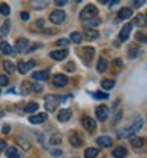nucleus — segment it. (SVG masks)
<instances>
[{
  "instance_id": "23",
  "label": "nucleus",
  "mask_w": 147,
  "mask_h": 158,
  "mask_svg": "<svg viewBox=\"0 0 147 158\" xmlns=\"http://www.w3.org/2000/svg\"><path fill=\"white\" fill-rule=\"evenodd\" d=\"M60 142H62V136L59 133H52L49 136V144H51V146H59Z\"/></svg>"
},
{
  "instance_id": "40",
  "label": "nucleus",
  "mask_w": 147,
  "mask_h": 158,
  "mask_svg": "<svg viewBox=\"0 0 147 158\" xmlns=\"http://www.w3.org/2000/svg\"><path fill=\"white\" fill-rule=\"evenodd\" d=\"M5 150H6V142L3 139H0V153L5 152Z\"/></svg>"
},
{
  "instance_id": "14",
  "label": "nucleus",
  "mask_w": 147,
  "mask_h": 158,
  "mask_svg": "<svg viewBox=\"0 0 147 158\" xmlns=\"http://www.w3.org/2000/svg\"><path fill=\"white\" fill-rule=\"evenodd\" d=\"M0 51L2 54H6V56H15V51H13V46L6 41H0Z\"/></svg>"
},
{
  "instance_id": "32",
  "label": "nucleus",
  "mask_w": 147,
  "mask_h": 158,
  "mask_svg": "<svg viewBox=\"0 0 147 158\" xmlns=\"http://www.w3.org/2000/svg\"><path fill=\"white\" fill-rule=\"evenodd\" d=\"M0 15L2 16H8L10 15V6L6 3H0Z\"/></svg>"
},
{
  "instance_id": "30",
  "label": "nucleus",
  "mask_w": 147,
  "mask_h": 158,
  "mask_svg": "<svg viewBox=\"0 0 147 158\" xmlns=\"http://www.w3.org/2000/svg\"><path fill=\"white\" fill-rule=\"evenodd\" d=\"M101 87L104 90H109L114 87V79H104V81H101Z\"/></svg>"
},
{
  "instance_id": "17",
  "label": "nucleus",
  "mask_w": 147,
  "mask_h": 158,
  "mask_svg": "<svg viewBox=\"0 0 147 158\" xmlns=\"http://www.w3.org/2000/svg\"><path fill=\"white\" fill-rule=\"evenodd\" d=\"M133 16V11H131V8H122L119 11V19H122V21H127V19H130Z\"/></svg>"
},
{
  "instance_id": "47",
  "label": "nucleus",
  "mask_w": 147,
  "mask_h": 158,
  "mask_svg": "<svg viewBox=\"0 0 147 158\" xmlns=\"http://www.w3.org/2000/svg\"><path fill=\"white\" fill-rule=\"evenodd\" d=\"M136 56H138V51H136V49H130V57L135 59Z\"/></svg>"
},
{
  "instance_id": "8",
  "label": "nucleus",
  "mask_w": 147,
  "mask_h": 158,
  "mask_svg": "<svg viewBox=\"0 0 147 158\" xmlns=\"http://www.w3.org/2000/svg\"><path fill=\"white\" fill-rule=\"evenodd\" d=\"M81 123H82V127H84L87 131H90V133H93V131L97 130V123H95V120H93L92 117H82Z\"/></svg>"
},
{
  "instance_id": "44",
  "label": "nucleus",
  "mask_w": 147,
  "mask_h": 158,
  "mask_svg": "<svg viewBox=\"0 0 147 158\" xmlns=\"http://www.w3.org/2000/svg\"><path fill=\"white\" fill-rule=\"evenodd\" d=\"M138 22H139L141 25H145V18H144V15H139V16H138Z\"/></svg>"
},
{
  "instance_id": "4",
  "label": "nucleus",
  "mask_w": 147,
  "mask_h": 158,
  "mask_svg": "<svg viewBox=\"0 0 147 158\" xmlns=\"http://www.w3.org/2000/svg\"><path fill=\"white\" fill-rule=\"evenodd\" d=\"M100 24H101V19H100L98 16L90 18V19H87V21L82 22V25H84V29H86V30H95V27H98Z\"/></svg>"
},
{
  "instance_id": "33",
  "label": "nucleus",
  "mask_w": 147,
  "mask_h": 158,
  "mask_svg": "<svg viewBox=\"0 0 147 158\" xmlns=\"http://www.w3.org/2000/svg\"><path fill=\"white\" fill-rule=\"evenodd\" d=\"M93 52H95V51H93V48H84V49H82V54H84V57H86V59L89 57V60L93 57Z\"/></svg>"
},
{
  "instance_id": "16",
  "label": "nucleus",
  "mask_w": 147,
  "mask_h": 158,
  "mask_svg": "<svg viewBox=\"0 0 147 158\" xmlns=\"http://www.w3.org/2000/svg\"><path fill=\"white\" fill-rule=\"evenodd\" d=\"M68 141H70V144H71L73 147H81V146H82V139H81V136L76 135V133H71V135L68 136Z\"/></svg>"
},
{
  "instance_id": "15",
  "label": "nucleus",
  "mask_w": 147,
  "mask_h": 158,
  "mask_svg": "<svg viewBox=\"0 0 147 158\" xmlns=\"http://www.w3.org/2000/svg\"><path fill=\"white\" fill-rule=\"evenodd\" d=\"M112 138H109V136H100L98 139H97V144L100 147H111L112 146Z\"/></svg>"
},
{
  "instance_id": "11",
  "label": "nucleus",
  "mask_w": 147,
  "mask_h": 158,
  "mask_svg": "<svg viewBox=\"0 0 147 158\" xmlns=\"http://www.w3.org/2000/svg\"><path fill=\"white\" fill-rule=\"evenodd\" d=\"M46 118H48V115H46L44 112H40V114L30 115V117H29V122L36 125V123H43V122H46Z\"/></svg>"
},
{
  "instance_id": "35",
  "label": "nucleus",
  "mask_w": 147,
  "mask_h": 158,
  "mask_svg": "<svg viewBox=\"0 0 147 158\" xmlns=\"http://www.w3.org/2000/svg\"><path fill=\"white\" fill-rule=\"evenodd\" d=\"M48 3L49 2H32V6L33 8H44V6H48Z\"/></svg>"
},
{
  "instance_id": "38",
  "label": "nucleus",
  "mask_w": 147,
  "mask_h": 158,
  "mask_svg": "<svg viewBox=\"0 0 147 158\" xmlns=\"http://www.w3.org/2000/svg\"><path fill=\"white\" fill-rule=\"evenodd\" d=\"M93 97L98 98V100H106V98H108V94H100V92H95V94H93Z\"/></svg>"
},
{
  "instance_id": "50",
  "label": "nucleus",
  "mask_w": 147,
  "mask_h": 158,
  "mask_svg": "<svg viewBox=\"0 0 147 158\" xmlns=\"http://www.w3.org/2000/svg\"><path fill=\"white\" fill-rule=\"evenodd\" d=\"M0 117H3V111L2 109H0Z\"/></svg>"
},
{
  "instance_id": "29",
  "label": "nucleus",
  "mask_w": 147,
  "mask_h": 158,
  "mask_svg": "<svg viewBox=\"0 0 147 158\" xmlns=\"http://www.w3.org/2000/svg\"><path fill=\"white\" fill-rule=\"evenodd\" d=\"M18 144H19L22 149H25V150H29V149H30V142L25 139V138H22V136H18Z\"/></svg>"
},
{
  "instance_id": "24",
  "label": "nucleus",
  "mask_w": 147,
  "mask_h": 158,
  "mask_svg": "<svg viewBox=\"0 0 147 158\" xmlns=\"http://www.w3.org/2000/svg\"><path fill=\"white\" fill-rule=\"evenodd\" d=\"M10 21H5L3 24H2V27H0V38H5L8 33H10Z\"/></svg>"
},
{
  "instance_id": "21",
  "label": "nucleus",
  "mask_w": 147,
  "mask_h": 158,
  "mask_svg": "<svg viewBox=\"0 0 147 158\" xmlns=\"http://www.w3.org/2000/svg\"><path fill=\"white\" fill-rule=\"evenodd\" d=\"M68 41H71V43H74V44H79V43L82 41V33H81V32H73V33L70 35Z\"/></svg>"
},
{
  "instance_id": "22",
  "label": "nucleus",
  "mask_w": 147,
  "mask_h": 158,
  "mask_svg": "<svg viewBox=\"0 0 147 158\" xmlns=\"http://www.w3.org/2000/svg\"><path fill=\"white\" fill-rule=\"evenodd\" d=\"M24 111H25V112H29V114H32V112L38 111V103L30 101V103H27V104H24Z\"/></svg>"
},
{
  "instance_id": "46",
  "label": "nucleus",
  "mask_w": 147,
  "mask_h": 158,
  "mask_svg": "<svg viewBox=\"0 0 147 158\" xmlns=\"http://www.w3.org/2000/svg\"><path fill=\"white\" fill-rule=\"evenodd\" d=\"M66 3V0H56L54 2V5H57V6H63Z\"/></svg>"
},
{
  "instance_id": "3",
  "label": "nucleus",
  "mask_w": 147,
  "mask_h": 158,
  "mask_svg": "<svg viewBox=\"0 0 147 158\" xmlns=\"http://www.w3.org/2000/svg\"><path fill=\"white\" fill-rule=\"evenodd\" d=\"M65 18H66L65 11H62V10H56V11H52V13H51L49 21H51L52 24H62V22L65 21Z\"/></svg>"
},
{
  "instance_id": "5",
  "label": "nucleus",
  "mask_w": 147,
  "mask_h": 158,
  "mask_svg": "<svg viewBox=\"0 0 147 158\" xmlns=\"http://www.w3.org/2000/svg\"><path fill=\"white\" fill-rule=\"evenodd\" d=\"M29 49V40L27 38H19L16 41V46H15V52H19V54H22V52H25Z\"/></svg>"
},
{
  "instance_id": "13",
  "label": "nucleus",
  "mask_w": 147,
  "mask_h": 158,
  "mask_svg": "<svg viewBox=\"0 0 147 158\" xmlns=\"http://www.w3.org/2000/svg\"><path fill=\"white\" fill-rule=\"evenodd\" d=\"M32 79H35V81H46V79H49V70L35 71V73L32 74Z\"/></svg>"
},
{
  "instance_id": "45",
  "label": "nucleus",
  "mask_w": 147,
  "mask_h": 158,
  "mask_svg": "<svg viewBox=\"0 0 147 158\" xmlns=\"http://www.w3.org/2000/svg\"><path fill=\"white\" fill-rule=\"evenodd\" d=\"M145 2H142V0H141V2H139V0H135V2H133V6H136V8H139V6H142Z\"/></svg>"
},
{
  "instance_id": "31",
  "label": "nucleus",
  "mask_w": 147,
  "mask_h": 158,
  "mask_svg": "<svg viewBox=\"0 0 147 158\" xmlns=\"http://www.w3.org/2000/svg\"><path fill=\"white\" fill-rule=\"evenodd\" d=\"M142 144H144V139L142 138H131V146L135 147V149L142 147Z\"/></svg>"
},
{
  "instance_id": "18",
  "label": "nucleus",
  "mask_w": 147,
  "mask_h": 158,
  "mask_svg": "<svg viewBox=\"0 0 147 158\" xmlns=\"http://www.w3.org/2000/svg\"><path fill=\"white\" fill-rule=\"evenodd\" d=\"M70 117H71V111H70V109H62V111L59 112V115H57L59 122H68Z\"/></svg>"
},
{
  "instance_id": "12",
  "label": "nucleus",
  "mask_w": 147,
  "mask_h": 158,
  "mask_svg": "<svg viewBox=\"0 0 147 158\" xmlns=\"http://www.w3.org/2000/svg\"><path fill=\"white\" fill-rule=\"evenodd\" d=\"M66 56H68V51L66 49H59V51L51 52V59H54V60H63Z\"/></svg>"
},
{
  "instance_id": "28",
  "label": "nucleus",
  "mask_w": 147,
  "mask_h": 158,
  "mask_svg": "<svg viewBox=\"0 0 147 158\" xmlns=\"http://www.w3.org/2000/svg\"><path fill=\"white\" fill-rule=\"evenodd\" d=\"M82 36H86L89 41H92V40L98 38V32H97V30H84V35H82Z\"/></svg>"
},
{
  "instance_id": "6",
  "label": "nucleus",
  "mask_w": 147,
  "mask_h": 158,
  "mask_svg": "<svg viewBox=\"0 0 147 158\" xmlns=\"http://www.w3.org/2000/svg\"><path fill=\"white\" fill-rule=\"evenodd\" d=\"M35 67V60H29V62H19V65H18V71L21 73V74H25V73H29L32 68Z\"/></svg>"
},
{
  "instance_id": "34",
  "label": "nucleus",
  "mask_w": 147,
  "mask_h": 158,
  "mask_svg": "<svg viewBox=\"0 0 147 158\" xmlns=\"http://www.w3.org/2000/svg\"><path fill=\"white\" fill-rule=\"evenodd\" d=\"M22 92H24V94H30V92H32V84L30 82H22Z\"/></svg>"
},
{
  "instance_id": "27",
  "label": "nucleus",
  "mask_w": 147,
  "mask_h": 158,
  "mask_svg": "<svg viewBox=\"0 0 147 158\" xmlns=\"http://www.w3.org/2000/svg\"><path fill=\"white\" fill-rule=\"evenodd\" d=\"M97 155H98V149H93V147H89L84 152V156L86 158H97Z\"/></svg>"
},
{
  "instance_id": "7",
  "label": "nucleus",
  "mask_w": 147,
  "mask_h": 158,
  "mask_svg": "<svg viewBox=\"0 0 147 158\" xmlns=\"http://www.w3.org/2000/svg\"><path fill=\"white\" fill-rule=\"evenodd\" d=\"M52 84H54L56 87H65L66 84H68V77H66L65 74H54L52 76Z\"/></svg>"
},
{
  "instance_id": "25",
  "label": "nucleus",
  "mask_w": 147,
  "mask_h": 158,
  "mask_svg": "<svg viewBox=\"0 0 147 158\" xmlns=\"http://www.w3.org/2000/svg\"><path fill=\"white\" fill-rule=\"evenodd\" d=\"M3 68H5L6 73H15L16 71V65L13 62H10V60H3Z\"/></svg>"
},
{
  "instance_id": "1",
  "label": "nucleus",
  "mask_w": 147,
  "mask_h": 158,
  "mask_svg": "<svg viewBox=\"0 0 147 158\" xmlns=\"http://www.w3.org/2000/svg\"><path fill=\"white\" fill-rule=\"evenodd\" d=\"M62 100H63V98H62V97H57V95H48V97H44V108H46V111H49V112L56 111L57 104H59Z\"/></svg>"
},
{
  "instance_id": "20",
  "label": "nucleus",
  "mask_w": 147,
  "mask_h": 158,
  "mask_svg": "<svg viewBox=\"0 0 147 158\" xmlns=\"http://www.w3.org/2000/svg\"><path fill=\"white\" fill-rule=\"evenodd\" d=\"M5 152H6L8 158H21V153H19V150L16 147H6Z\"/></svg>"
},
{
  "instance_id": "2",
  "label": "nucleus",
  "mask_w": 147,
  "mask_h": 158,
  "mask_svg": "<svg viewBox=\"0 0 147 158\" xmlns=\"http://www.w3.org/2000/svg\"><path fill=\"white\" fill-rule=\"evenodd\" d=\"M98 15V10H97V6L95 5H87L82 11H81V15H79V18H81V21L84 22V21H87V19H90V18H95Z\"/></svg>"
},
{
  "instance_id": "43",
  "label": "nucleus",
  "mask_w": 147,
  "mask_h": 158,
  "mask_svg": "<svg viewBox=\"0 0 147 158\" xmlns=\"http://www.w3.org/2000/svg\"><path fill=\"white\" fill-rule=\"evenodd\" d=\"M32 90H33V92H41L43 87L40 85V84H32Z\"/></svg>"
},
{
  "instance_id": "36",
  "label": "nucleus",
  "mask_w": 147,
  "mask_h": 158,
  "mask_svg": "<svg viewBox=\"0 0 147 158\" xmlns=\"http://www.w3.org/2000/svg\"><path fill=\"white\" fill-rule=\"evenodd\" d=\"M3 85H8V76L0 74V87H3Z\"/></svg>"
},
{
  "instance_id": "41",
  "label": "nucleus",
  "mask_w": 147,
  "mask_h": 158,
  "mask_svg": "<svg viewBox=\"0 0 147 158\" xmlns=\"http://www.w3.org/2000/svg\"><path fill=\"white\" fill-rule=\"evenodd\" d=\"M29 18H30V15H29L27 11H22V13H21V19H22V21H29Z\"/></svg>"
},
{
  "instance_id": "19",
  "label": "nucleus",
  "mask_w": 147,
  "mask_h": 158,
  "mask_svg": "<svg viewBox=\"0 0 147 158\" xmlns=\"http://www.w3.org/2000/svg\"><path fill=\"white\" fill-rule=\"evenodd\" d=\"M112 155H114V158H124V156L128 155V152H127L125 147H116L114 152H112Z\"/></svg>"
},
{
  "instance_id": "37",
  "label": "nucleus",
  "mask_w": 147,
  "mask_h": 158,
  "mask_svg": "<svg viewBox=\"0 0 147 158\" xmlns=\"http://www.w3.org/2000/svg\"><path fill=\"white\" fill-rule=\"evenodd\" d=\"M136 40H138V41H141V43H145V33L144 32H138Z\"/></svg>"
},
{
  "instance_id": "39",
  "label": "nucleus",
  "mask_w": 147,
  "mask_h": 158,
  "mask_svg": "<svg viewBox=\"0 0 147 158\" xmlns=\"http://www.w3.org/2000/svg\"><path fill=\"white\" fill-rule=\"evenodd\" d=\"M68 43H70V41H68L66 38H60L59 41H57V44H59V46H62V48H65V46L68 44Z\"/></svg>"
},
{
  "instance_id": "48",
  "label": "nucleus",
  "mask_w": 147,
  "mask_h": 158,
  "mask_svg": "<svg viewBox=\"0 0 147 158\" xmlns=\"http://www.w3.org/2000/svg\"><path fill=\"white\" fill-rule=\"evenodd\" d=\"M51 155H52V156H60V155H62V152H60V150H52V152H51Z\"/></svg>"
},
{
  "instance_id": "9",
  "label": "nucleus",
  "mask_w": 147,
  "mask_h": 158,
  "mask_svg": "<svg viewBox=\"0 0 147 158\" xmlns=\"http://www.w3.org/2000/svg\"><path fill=\"white\" fill-rule=\"evenodd\" d=\"M131 33V24H127L125 27L120 29V33H119V41H127L128 36Z\"/></svg>"
},
{
  "instance_id": "26",
  "label": "nucleus",
  "mask_w": 147,
  "mask_h": 158,
  "mask_svg": "<svg viewBox=\"0 0 147 158\" xmlns=\"http://www.w3.org/2000/svg\"><path fill=\"white\" fill-rule=\"evenodd\" d=\"M97 70L100 73H104L106 70H108V60H106V59H100L98 60V65H97Z\"/></svg>"
},
{
  "instance_id": "49",
  "label": "nucleus",
  "mask_w": 147,
  "mask_h": 158,
  "mask_svg": "<svg viewBox=\"0 0 147 158\" xmlns=\"http://www.w3.org/2000/svg\"><path fill=\"white\" fill-rule=\"evenodd\" d=\"M2 131H3V133H5V135H8V133H10V125H5Z\"/></svg>"
},
{
  "instance_id": "10",
  "label": "nucleus",
  "mask_w": 147,
  "mask_h": 158,
  "mask_svg": "<svg viewBox=\"0 0 147 158\" xmlns=\"http://www.w3.org/2000/svg\"><path fill=\"white\" fill-rule=\"evenodd\" d=\"M95 114H97V118H98L100 122H104L106 118H108L109 111H108V108H104V106H98V108L95 109Z\"/></svg>"
},
{
  "instance_id": "42",
  "label": "nucleus",
  "mask_w": 147,
  "mask_h": 158,
  "mask_svg": "<svg viewBox=\"0 0 147 158\" xmlns=\"http://www.w3.org/2000/svg\"><path fill=\"white\" fill-rule=\"evenodd\" d=\"M66 71H74L76 68H74V63H71V62H68V63H66Z\"/></svg>"
}]
</instances>
